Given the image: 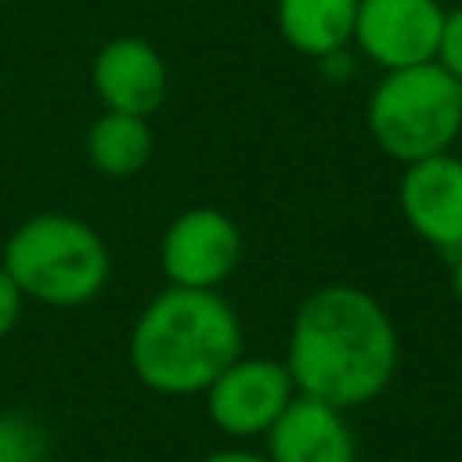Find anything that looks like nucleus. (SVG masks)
Instances as JSON below:
<instances>
[{
    "label": "nucleus",
    "mask_w": 462,
    "mask_h": 462,
    "mask_svg": "<svg viewBox=\"0 0 462 462\" xmlns=\"http://www.w3.org/2000/svg\"><path fill=\"white\" fill-rule=\"evenodd\" d=\"M285 368L296 393L339 411L375 401L397 372V328L357 285H321L292 314Z\"/></svg>",
    "instance_id": "1"
},
{
    "label": "nucleus",
    "mask_w": 462,
    "mask_h": 462,
    "mask_svg": "<svg viewBox=\"0 0 462 462\" xmlns=\"http://www.w3.org/2000/svg\"><path fill=\"white\" fill-rule=\"evenodd\" d=\"M238 354L242 321L217 289L170 285L130 328V368L162 397L206 393Z\"/></svg>",
    "instance_id": "2"
},
{
    "label": "nucleus",
    "mask_w": 462,
    "mask_h": 462,
    "mask_svg": "<svg viewBox=\"0 0 462 462\" xmlns=\"http://www.w3.org/2000/svg\"><path fill=\"white\" fill-rule=\"evenodd\" d=\"M0 267L14 278L22 296L51 307L90 303L108 282V245L79 217L36 213L4 242Z\"/></svg>",
    "instance_id": "3"
},
{
    "label": "nucleus",
    "mask_w": 462,
    "mask_h": 462,
    "mask_svg": "<svg viewBox=\"0 0 462 462\" xmlns=\"http://www.w3.org/2000/svg\"><path fill=\"white\" fill-rule=\"evenodd\" d=\"M368 134L401 166L451 152L462 134V83L437 61L383 72L368 97Z\"/></svg>",
    "instance_id": "4"
},
{
    "label": "nucleus",
    "mask_w": 462,
    "mask_h": 462,
    "mask_svg": "<svg viewBox=\"0 0 462 462\" xmlns=\"http://www.w3.org/2000/svg\"><path fill=\"white\" fill-rule=\"evenodd\" d=\"M296 397V383L285 361L271 357H235L209 386L206 411L227 437H260Z\"/></svg>",
    "instance_id": "5"
},
{
    "label": "nucleus",
    "mask_w": 462,
    "mask_h": 462,
    "mask_svg": "<svg viewBox=\"0 0 462 462\" xmlns=\"http://www.w3.org/2000/svg\"><path fill=\"white\" fill-rule=\"evenodd\" d=\"M242 260L238 224L213 209L195 206L170 220L159 242V263L170 285L180 289H217Z\"/></svg>",
    "instance_id": "6"
},
{
    "label": "nucleus",
    "mask_w": 462,
    "mask_h": 462,
    "mask_svg": "<svg viewBox=\"0 0 462 462\" xmlns=\"http://www.w3.org/2000/svg\"><path fill=\"white\" fill-rule=\"evenodd\" d=\"M440 0H357L354 43L383 72L437 61Z\"/></svg>",
    "instance_id": "7"
},
{
    "label": "nucleus",
    "mask_w": 462,
    "mask_h": 462,
    "mask_svg": "<svg viewBox=\"0 0 462 462\" xmlns=\"http://www.w3.org/2000/svg\"><path fill=\"white\" fill-rule=\"evenodd\" d=\"M397 202L408 227L444 260L462 249V159L451 152L404 166Z\"/></svg>",
    "instance_id": "8"
},
{
    "label": "nucleus",
    "mask_w": 462,
    "mask_h": 462,
    "mask_svg": "<svg viewBox=\"0 0 462 462\" xmlns=\"http://www.w3.org/2000/svg\"><path fill=\"white\" fill-rule=\"evenodd\" d=\"M90 87L105 112L152 116L166 97V61L141 36L108 40L90 65Z\"/></svg>",
    "instance_id": "9"
},
{
    "label": "nucleus",
    "mask_w": 462,
    "mask_h": 462,
    "mask_svg": "<svg viewBox=\"0 0 462 462\" xmlns=\"http://www.w3.org/2000/svg\"><path fill=\"white\" fill-rule=\"evenodd\" d=\"M267 437L271 462H357V440L339 408L296 393Z\"/></svg>",
    "instance_id": "10"
},
{
    "label": "nucleus",
    "mask_w": 462,
    "mask_h": 462,
    "mask_svg": "<svg viewBox=\"0 0 462 462\" xmlns=\"http://www.w3.org/2000/svg\"><path fill=\"white\" fill-rule=\"evenodd\" d=\"M274 22L292 51L307 58H332L354 43L357 0H278Z\"/></svg>",
    "instance_id": "11"
},
{
    "label": "nucleus",
    "mask_w": 462,
    "mask_h": 462,
    "mask_svg": "<svg viewBox=\"0 0 462 462\" xmlns=\"http://www.w3.org/2000/svg\"><path fill=\"white\" fill-rule=\"evenodd\" d=\"M155 137L144 116L126 112H105L87 130V159L105 177H134L152 162Z\"/></svg>",
    "instance_id": "12"
},
{
    "label": "nucleus",
    "mask_w": 462,
    "mask_h": 462,
    "mask_svg": "<svg viewBox=\"0 0 462 462\" xmlns=\"http://www.w3.org/2000/svg\"><path fill=\"white\" fill-rule=\"evenodd\" d=\"M47 437L29 415H0V462H43Z\"/></svg>",
    "instance_id": "13"
},
{
    "label": "nucleus",
    "mask_w": 462,
    "mask_h": 462,
    "mask_svg": "<svg viewBox=\"0 0 462 462\" xmlns=\"http://www.w3.org/2000/svg\"><path fill=\"white\" fill-rule=\"evenodd\" d=\"M437 65H444L462 83V4L444 11L440 43H437Z\"/></svg>",
    "instance_id": "14"
},
{
    "label": "nucleus",
    "mask_w": 462,
    "mask_h": 462,
    "mask_svg": "<svg viewBox=\"0 0 462 462\" xmlns=\"http://www.w3.org/2000/svg\"><path fill=\"white\" fill-rule=\"evenodd\" d=\"M22 289L14 285V278L0 267V339L18 325V314H22Z\"/></svg>",
    "instance_id": "15"
},
{
    "label": "nucleus",
    "mask_w": 462,
    "mask_h": 462,
    "mask_svg": "<svg viewBox=\"0 0 462 462\" xmlns=\"http://www.w3.org/2000/svg\"><path fill=\"white\" fill-rule=\"evenodd\" d=\"M202 462H271V458H267V455H256V451L227 448V451H213V455H206Z\"/></svg>",
    "instance_id": "16"
},
{
    "label": "nucleus",
    "mask_w": 462,
    "mask_h": 462,
    "mask_svg": "<svg viewBox=\"0 0 462 462\" xmlns=\"http://www.w3.org/2000/svg\"><path fill=\"white\" fill-rule=\"evenodd\" d=\"M448 263H451V289H455V300L462 303V249H458L455 256H448Z\"/></svg>",
    "instance_id": "17"
},
{
    "label": "nucleus",
    "mask_w": 462,
    "mask_h": 462,
    "mask_svg": "<svg viewBox=\"0 0 462 462\" xmlns=\"http://www.w3.org/2000/svg\"><path fill=\"white\" fill-rule=\"evenodd\" d=\"M458 372H462V365H458Z\"/></svg>",
    "instance_id": "18"
},
{
    "label": "nucleus",
    "mask_w": 462,
    "mask_h": 462,
    "mask_svg": "<svg viewBox=\"0 0 462 462\" xmlns=\"http://www.w3.org/2000/svg\"><path fill=\"white\" fill-rule=\"evenodd\" d=\"M0 4H4V0H0Z\"/></svg>",
    "instance_id": "19"
}]
</instances>
